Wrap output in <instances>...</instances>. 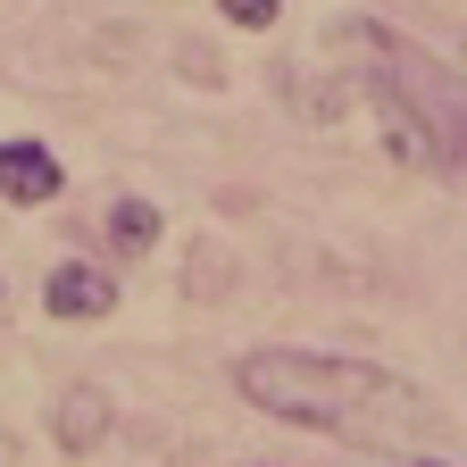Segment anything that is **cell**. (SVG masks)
<instances>
[{"label": "cell", "mask_w": 467, "mask_h": 467, "mask_svg": "<svg viewBox=\"0 0 467 467\" xmlns=\"http://www.w3.org/2000/svg\"><path fill=\"white\" fill-rule=\"evenodd\" d=\"M159 209L142 201V192H126V201H109V251H126V259H142V251H159Z\"/></svg>", "instance_id": "cell-7"}, {"label": "cell", "mask_w": 467, "mask_h": 467, "mask_svg": "<svg viewBox=\"0 0 467 467\" xmlns=\"http://www.w3.org/2000/svg\"><path fill=\"white\" fill-rule=\"evenodd\" d=\"M400 467H451V459H400Z\"/></svg>", "instance_id": "cell-9"}, {"label": "cell", "mask_w": 467, "mask_h": 467, "mask_svg": "<svg viewBox=\"0 0 467 467\" xmlns=\"http://www.w3.org/2000/svg\"><path fill=\"white\" fill-rule=\"evenodd\" d=\"M58 192H67V167H58L50 142H34V134L0 142V201H9V209H50Z\"/></svg>", "instance_id": "cell-4"}, {"label": "cell", "mask_w": 467, "mask_h": 467, "mask_svg": "<svg viewBox=\"0 0 467 467\" xmlns=\"http://www.w3.org/2000/svg\"><path fill=\"white\" fill-rule=\"evenodd\" d=\"M109 426H117V409H109L100 384H67V392H58V409H50V442L67 451V459H92V451L109 442Z\"/></svg>", "instance_id": "cell-6"}, {"label": "cell", "mask_w": 467, "mask_h": 467, "mask_svg": "<svg viewBox=\"0 0 467 467\" xmlns=\"http://www.w3.org/2000/svg\"><path fill=\"white\" fill-rule=\"evenodd\" d=\"M275 9H284V0H217V17H225V26H243V34H267Z\"/></svg>", "instance_id": "cell-8"}, {"label": "cell", "mask_w": 467, "mask_h": 467, "mask_svg": "<svg viewBox=\"0 0 467 467\" xmlns=\"http://www.w3.org/2000/svg\"><path fill=\"white\" fill-rule=\"evenodd\" d=\"M368 117H376V134H384V150H392L400 167H418V175H451L442 134H434V126H426V117L409 109L392 84H376V76H368Z\"/></svg>", "instance_id": "cell-3"}, {"label": "cell", "mask_w": 467, "mask_h": 467, "mask_svg": "<svg viewBox=\"0 0 467 467\" xmlns=\"http://www.w3.org/2000/svg\"><path fill=\"white\" fill-rule=\"evenodd\" d=\"M368 58H376V84H392V92L442 134V159H451V175H459V167H467V76H451L442 58L409 50V42H392V34H368Z\"/></svg>", "instance_id": "cell-2"}, {"label": "cell", "mask_w": 467, "mask_h": 467, "mask_svg": "<svg viewBox=\"0 0 467 467\" xmlns=\"http://www.w3.org/2000/svg\"><path fill=\"white\" fill-rule=\"evenodd\" d=\"M42 309H50L58 326L109 317V309H117V275H109V267H92V259H58V267H50V284H42Z\"/></svg>", "instance_id": "cell-5"}, {"label": "cell", "mask_w": 467, "mask_h": 467, "mask_svg": "<svg viewBox=\"0 0 467 467\" xmlns=\"http://www.w3.org/2000/svg\"><path fill=\"white\" fill-rule=\"evenodd\" d=\"M234 392H243L251 409H267V418L284 426H317V434H368L359 418L376 400H400V384L368 359H334V350H251V359H234Z\"/></svg>", "instance_id": "cell-1"}]
</instances>
